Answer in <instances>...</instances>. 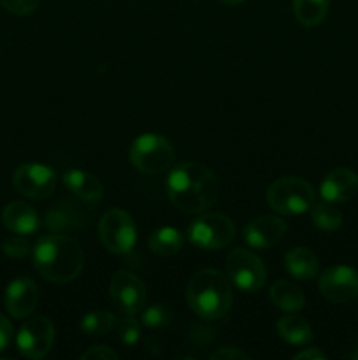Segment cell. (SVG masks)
<instances>
[{
    "mask_svg": "<svg viewBox=\"0 0 358 360\" xmlns=\"http://www.w3.org/2000/svg\"><path fill=\"white\" fill-rule=\"evenodd\" d=\"M165 190L179 211L199 214L209 210L218 199L220 181L216 174L199 162H181L168 172Z\"/></svg>",
    "mask_w": 358,
    "mask_h": 360,
    "instance_id": "1",
    "label": "cell"
},
{
    "mask_svg": "<svg viewBox=\"0 0 358 360\" xmlns=\"http://www.w3.org/2000/svg\"><path fill=\"white\" fill-rule=\"evenodd\" d=\"M83 248L74 238L49 234L37 241L34 248V266L44 280L51 283H70L83 271Z\"/></svg>",
    "mask_w": 358,
    "mask_h": 360,
    "instance_id": "2",
    "label": "cell"
},
{
    "mask_svg": "<svg viewBox=\"0 0 358 360\" xmlns=\"http://www.w3.org/2000/svg\"><path fill=\"white\" fill-rule=\"evenodd\" d=\"M188 306L204 320H220L232 308V285L225 274L216 269H202L188 283Z\"/></svg>",
    "mask_w": 358,
    "mask_h": 360,
    "instance_id": "3",
    "label": "cell"
},
{
    "mask_svg": "<svg viewBox=\"0 0 358 360\" xmlns=\"http://www.w3.org/2000/svg\"><path fill=\"white\" fill-rule=\"evenodd\" d=\"M267 202L279 214H302L311 211L314 204V190L305 179L284 176L269 186Z\"/></svg>",
    "mask_w": 358,
    "mask_h": 360,
    "instance_id": "4",
    "label": "cell"
},
{
    "mask_svg": "<svg viewBox=\"0 0 358 360\" xmlns=\"http://www.w3.org/2000/svg\"><path fill=\"white\" fill-rule=\"evenodd\" d=\"M130 162L144 174H161L174 162V148L160 134H142L130 146Z\"/></svg>",
    "mask_w": 358,
    "mask_h": 360,
    "instance_id": "5",
    "label": "cell"
},
{
    "mask_svg": "<svg viewBox=\"0 0 358 360\" xmlns=\"http://www.w3.org/2000/svg\"><path fill=\"white\" fill-rule=\"evenodd\" d=\"M235 238V225L221 213H206L188 227V239L199 250H221Z\"/></svg>",
    "mask_w": 358,
    "mask_h": 360,
    "instance_id": "6",
    "label": "cell"
},
{
    "mask_svg": "<svg viewBox=\"0 0 358 360\" xmlns=\"http://www.w3.org/2000/svg\"><path fill=\"white\" fill-rule=\"evenodd\" d=\"M227 273L232 285L246 294H256L267 281V269L260 257L244 248H235L228 253Z\"/></svg>",
    "mask_w": 358,
    "mask_h": 360,
    "instance_id": "7",
    "label": "cell"
},
{
    "mask_svg": "<svg viewBox=\"0 0 358 360\" xmlns=\"http://www.w3.org/2000/svg\"><path fill=\"white\" fill-rule=\"evenodd\" d=\"M98 236L102 245L111 253H128L135 246L137 229L132 217L126 211L112 207L105 211L98 224Z\"/></svg>",
    "mask_w": 358,
    "mask_h": 360,
    "instance_id": "8",
    "label": "cell"
},
{
    "mask_svg": "<svg viewBox=\"0 0 358 360\" xmlns=\"http://www.w3.org/2000/svg\"><path fill=\"white\" fill-rule=\"evenodd\" d=\"M55 343V326L48 316H30L16 336V347L23 357L37 360L46 357Z\"/></svg>",
    "mask_w": 358,
    "mask_h": 360,
    "instance_id": "9",
    "label": "cell"
},
{
    "mask_svg": "<svg viewBox=\"0 0 358 360\" xmlns=\"http://www.w3.org/2000/svg\"><path fill=\"white\" fill-rule=\"evenodd\" d=\"M13 185L28 199H48L56 186V172L44 164L28 162L14 171Z\"/></svg>",
    "mask_w": 358,
    "mask_h": 360,
    "instance_id": "10",
    "label": "cell"
},
{
    "mask_svg": "<svg viewBox=\"0 0 358 360\" xmlns=\"http://www.w3.org/2000/svg\"><path fill=\"white\" fill-rule=\"evenodd\" d=\"M109 295H111L112 304L125 315H135L140 309H144L147 299L146 285L139 276L128 271H118L111 278Z\"/></svg>",
    "mask_w": 358,
    "mask_h": 360,
    "instance_id": "11",
    "label": "cell"
},
{
    "mask_svg": "<svg viewBox=\"0 0 358 360\" xmlns=\"http://www.w3.org/2000/svg\"><path fill=\"white\" fill-rule=\"evenodd\" d=\"M319 294L333 304H344L358 295V273L353 267L333 266L319 276Z\"/></svg>",
    "mask_w": 358,
    "mask_h": 360,
    "instance_id": "12",
    "label": "cell"
},
{
    "mask_svg": "<svg viewBox=\"0 0 358 360\" xmlns=\"http://www.w3.org/2000/svg\"><path fill=\"white\" fill-rule=\"evenodd\" d=\"M286 234V221L279 217L265 214L249 221L244 227L242 238L249 248L269 250L276 246Z\"/></svg>",
    "mask_w": 358,
    "mask_h": 360,
    "instance_id": "13",
    "label": "cell"
},
{
    "mask_svg": "<svg viewBox=\"0 0 358 360\" xmlns=\"http://www.w3.org/2000/svg\"><path fill=\"white\" fill-rule=\"evenodd\" d=\"M39 301L37 285L30 278H18L7 285L6 297V309L14 319H27L34 313L35 306Z\"/></svg>",
    "mask_w": 358,
    "mask_h": 360,
    "instance_id": "14",
    "label": "cell"
},
{
    "mask_svg": "<svg viewBox=\"0 0 358 360\" xmlns=\"http://www.w3.org/2000/svg\"><path fill=\"white\" fill-rule=\"evenodd\" d=\"M319 193L329 202L351 200L358 193V174L351 169H336L323 178Z\"/></svg>",
    "mask_w": 358,
    "mask_h": 360,
    "instance_id": "15",
    "label": "cell"
},
{
    "mask_svg": "<svg viewBox=\"0 0 358 360\" xmlns=\"http://www.w3.org/2000/svg\"><path fill=\"white\" fill-rule=\"evenodd\" d=\"M63 185L69 188L70 193L84 202H98L104 197V185L97 176L90 174L81 169H70L63 174Z\"/></svg>",
    "mask_w": 358,
    "mask_h": 360,
    "instance_id": "16",
    "label": "cell"
},
{
    "mask_svg": "<svg viewBox=\"0 0 358 360\" xmlns=\"http://www.w3.org/2000/svg\"><path fill=\"white\" fill-rule=\"evenodd\" d=\"M2 224L13 234L28 236L39 229V214L25 202H11L2 211Z\"/></svg>",
    "mask_w": 358,
    "mask_h": 360,
    "instance_id": "17",
    "label": "cell"
},
{
    "mask_svg": "<svg viewBox=\"0 0 358 360\" xmlns=\"http://www.w3.org/2000/svg\"><path fill=\"white\" fill-rule=\"evenodd\" d=\"M284 267L288 274L297 280H312L319 273V260L314 253L304 246H295L284 255Z\"/></svg>",
    "mask_w": 358,
    "mask_h": 360,
    "instance_id": "18",
    "label": "cell"
},
{
    "mask_svg": "<svg viewBox=\"0 0 358 360\" xmlns=\"http://www.w3.org/2000/svg\"><path fill=\"white\" fill-rule=\"evenodd\" d=\"M270 299L279 309L288 313L300 311L305 304L304 292L290 280H279L270 288Z\"/></svg>",
    "mask_w": 358,
    "mask_h": 360,
    "instance_id": "19",
    "label": "cell"
},
{
    "mask_svg": "<svg viewBox=\"0 0 358 360\" xmlns=\"http://www.w3.org/2000/svg\"><path fill=\"white\" fill-rule=\"evenodd\" d=\"M185 245V238L181 232L174 227H160L150 236L147 246L153 253L160 257H174L181 252Z\"/></svg>",
    "mask_w": 358,
    "mask_h": 360,
    "instance_id": "20",
    "label": "cell"
},
{
    "mask_svg": "<svg viewBox=\"0 0 358 360\" xmlns=\"http://www.w3.org/2000/svg\"><path fill=\"white\" fill-rule=\"evenodd\" d=\"M276 330L286 343L297 345V347L309 345L312 341L311 326H309L304 319H300V316H283V319L277 320Z\"/></svg>",
    "mask_w": 358,
    "mask_h": 360,
    "instance_id": "21",
    "label": "cell"
},
{
    "mask_svg": "<svg viewBox=\"0 0 358 360\" xmlns=\"http://www.w3.org/2000/svg\"><path fill=\"white\" fill-rule=\"evenodd\" d=\"M330 0H293V13L305 28L318 27L329 13Z\"/></svg>",
    "mask_w": 358,
    "mask_h": 360,
    "instance_id": "22",
    "label": "cell"
},
{
    "mask_svg": "<svg viewBox=\"0 0 358 360\" xmlns=\"http://www.w3.org/2000/svg\"><path fill=\"white\" fill-rule=\"evenodd\" d=\"M79 327L86 336H104L118 327V319L109 311H91L83 316Z\"/></svg>",
    "mask_w": 358,
    "mask_h": 360,
    "instance_id": "23",
    "label": "cell"
},
{
    "mask_svg": "<svg viewBox=\"0 0 358 360\" xmlns=\"http://www.w3.org/2000/svg\"><path fill=\"white\" fill-rule=\"evenodd\" d=\"M311 218L312 224L325 232L337 231L343 225V213L333 206V202H329V200L312 204Z\"/></svg>",
    "mask_w": 358,
    "mask_h": 360,
    "instance_id": "24",
    "label": "cell"
},
{
    "mask_svg": "<svg viewBox=\"0 0 358 360\" xmlns=\"http://www.w3.org/2000/svg\"><path fill=\"white\" fill-rule=\"evenodd\" d=\"M140 322L147 329H161V327H167L172 322V311L167 304L154 302V304L147 306L144 309Z\"/></svg>",
    "mask_w": 358,
    "mask_h": 360,
    "instance_id": "25",
    "label": "cell"
},
{
    "mask_svg": "<svg viewBox=\"0 0 358 360\" xmlns=\"http://www.w3.org/2000/svg\"><path fill=\"white\" fill-rule=\"evenodd\" d=\"M46 225L51 231L60 232L63 229H72L79 225V217L72 214V204L69 207H55L46 214Z\"/></svg>",
    "mask_w": 358,
    "mask_h": 360,
    "instance_id": "26",
    "label": "cell"
},
{
    "mask_svg": "<svg viewBox=\"0 0 358 360\" xmlns=\"http://www.w3.org/2000/svg\"><path fill=\"white\" fill-rule=\"evenodd\" d=\"M118 340L126 347H133L140 340V323L133 315H126L118 323Z\"/></svg>",
    "mask_w": 358,
    "mask_h": 360,
    "instance_id": "27",
    "label": "cell"
},
{
    "mask_svg": "<svg viewBox=\"0 0 358 360\" xmlns=\"http://www.w3.org/2000/svg\"><path fill=\"white\" fill-rule=\"evenodd\" d=\"M2 252L11 259H25L30 253V245L21 234H14L4 239Z\"/></svg>",
    "mask_w": 358,
    "mask_h": 360,
    "instance_id": "28",
    "label": "cell"
},
{
    "mask_svg": "<svg viewBox=\"0 0 358 360\" xmlns=\"http://www.w3.org/2000/svg\"><path fill=\"white\" fill-rule=\"evenodd\" d=\"M0 4L9 13L18 14V16H27V14H32L37 9L41 0H0Z\"/></svg>",
    "mask_w": 358,
    "mask_h": 360,
    "instance_id": "29",
    "label": "cell"
},
{
    "mask_svg": "<svg viewBox=\"0 0 358 360\" xmlns=\"http://www.w3.org/2000/svg\"><path fill=\"white\" fill-rule=\"evenodd\" d=\"M81 359H83V360H90V359H95V360H116V359H118V354H116L114 350H111V348H109V347H104V345H97V347L88 348V350L84 352L83 355H81Z\"/></svg>",
    "mask_w": 358,
    "mask_h": 360,
    "instance_id": "30",
    "label": "cell"
},
{
    "mask_svg": "<svg viewBox=\"0 0 358 360\" xmlns=\"http://www.w3.org/2000/svg\"><path fill=\"white\" fill-rule=\"evenodd\" d=\"M211 359L213 360H235V359L248 360L249 354H246V352L241 350V348L223 347V348H220V350L214 352V354L211 355Z\"/></svg>",
    "mask_w": 358,
    "mask_h": 360,
    "instance_id": "31",
    "label": "cell"
},
{
    "mask_svg": "<svg viewBox=\"0 0 358 360\" xmlns=\"http://www.w3.org/2000/svg\"><path fill=\"white\" fill-rule=\"evenodd\" d=\"M13 340V326L4 315H0V352L6 350Z\"/></svg>",
    "mask_w": 358,
    "mask_h": 360,
    "instance_id": "32",
    "label": "cell"
},
{
    "mask_svg": "<svg viewBox=\"0 0 358 360\" xmlns=\"http://www.w3.org/2000/svg\"><path fill=\"white\" fill-rule=\"evenodd\" d=\"M295 360H325V354L318 348H305V350L298 352L293 357Z\"/></svg>",
    "mask_w": 358,
    "mask_h": 360,
    "instance_id": "33",
    "label": "cell"
},
{
    "mask_svg": "<svg viewBox=\"0 0 358 360\" xmlns=\"http://www.w3.org/2000/svg\"><path fill=\"white\" fill-rule=\"evenodd\" d=\"M221 4H225V6H239V4H242L244 0H220Z\"/></svg>",
    "mask_w": 358,
    "mask_h": 360,
    "instance_id": "34",
    "label": "cell"
},
{
    "mask_svg": "<svg viewBox=\"0 0 358 360\" xmlns=\"http://www.w3.org/2000/svg\"><path fill=\"white\" fill-rule=\"evenodd\" d=\"M351 357H353V359H358V347H357V350L353 352V355H351Z\"/></svg>",
    "mask_w": 358,
    "mask_h": 360,
    "instance_id": "35",
    "label": "cell"
}]
</instances>
